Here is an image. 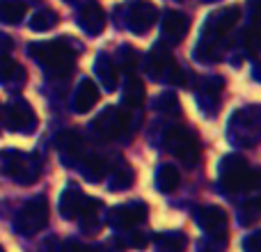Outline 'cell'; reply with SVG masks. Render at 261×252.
<instances>
[{
    "label": "cell",
    "instance_id": "obj_1",
    "mask_svg": "<svg viewBox=\"0 0 261 252\" xmlns=\"http://www.w3.org/2000/svg\"><path fill=\"white\" fill-rule=\"evenodd\" d=\"M239 18H241V7H236V5L216 9L202 28V39H199L197 48H195V58L202 60V62L220 60L222 51H225V37L239 23Z\"/></svg>",
    "mask_w": 261,
    "mask_h": 252
},
{
    "label": "cell",
    "instance_id": "obj_2",
    "mask_svg": "<svg viewBox=\"0 0 261 252\" xmlns=\"http://www.w3.org/2000/svg\"><path fill=\"white\" fill-rule=\"evenodd\" d=\"M30 55L46 69L50 78H67L76 67V51L67 39L37 41L30 46Z\"/></svg>",
    "mask_w": 261,
    "mask_h": 252
},
{
    "label": "cell",
    "instance_id": "obj_3",
    "mask_svg": "<svg viewBox=\"0 0 261 252\" xmlns=\"http://www.w3.org/2000/svg\"><path fill=\"white\" fill-rule=\"evenodd\" d=\"M220 184L227 193H248L257 188L259 174L250 167L243 154H227L220 161Z\"/></svg>",
    "mask_w": 261,
    "mask_h": 252
},
{
    "label": "cell",
    "instance_id": "obj_4",
    "mask_svg": "<svg viewBox=\"0 0 261 252\" xmlns=\"http://www.w3.org/2000/svg\"><path fill=\"white\" fill-rule=\"evenodd\" d=\"M165 149L170 154H174L181 163L186 165H195V163L202 158V144H199V138L193 129L188 126H172L165 133Z\"/></svg>",
    "mask_w": 261,
    "mask_h": 252
},
{
    "label": "cell",
    "instance_id": "obj_5",
    "mask_svg": "<svg viewBox=\"0 0 261 252\" xmlns=\"http://www.w3.org/2000/svg\"><path fill=\"white\" fill-rule=\"evenodd\" d=\"M48 222V202H46L44 195H37V197L28 199L21 209L14 216V230L21 236H35Z\"/></svg>",
    "mask_w": 261,
    "mask_h": 252
},
{
    "label": "cell",
    "instance_id": "obj_6",
    "mask_svg": "<svg viewBox=\"0 0 261 252\" xmlns=\"http://www.w3.org/2000/svg\"><path fill=\"white\" fill-rule=\"evenodd\" d=\"M261 135V115L257 106L241 108L229 122V138L236 147H254Z\"/></svg>",
    "mask_w": 261,
    "mask_h": 252
},
{
    "label": "cell",
    "instance_id": "obj_7",
    "mask_svg": "<svg viewBox=\"0 0 261 252\" xmlns=\"http://www.w3.org/2000/svg\"><path fill=\"white\" fill-rule=\"evenodd\" d=\"M147 71L153 81H161V83H176V85H186L188 83L190 73H186L184 69L176 64L174 55L170 51H165L163 46L153 48L149 53V60H147Z\"/></svg>",
    "mask_w": 261,
    "mask_h": 252
},
{
    "label": "cell",
    "instance_id": "obj_8",
    "mask_svg": "<svg viewBox=\"0 0 261 252\" xmlns=\"http://www.w3.org/2000/svg\"><path fill=\"white\" fill-rule=\"evenodd\" d=\"M3 172L18 184H35L39 179L41 163L37 154H21V152H7L3 156Z\"/></svg>",
    "mask_w": 261,
    "mask_h": 252
},
{
    "label": "cell",
    "instance_id": "obj_9",
    "mask_svg": "<svg viewBox=\"0 0 261 252\" xmlns=\"http://www.w3.org/2000/svg\"><path fill=\"white\" fill-rule=\"evenodd\" d=\"M92 129L106 140L122 138L124 131L128 129V113H124L117 106H108L96 115V119L92 122Z\"/></svg>",
    "mask_w": 261,
    "mask_h": 252
},
{
    "label": "cell",
    "instance_id": "obj_10",
    "mask_svg": "<svg viewBox=\"0 0 261 252\" xmlns=\"http://www.w3.org/2000/svg\"><path fill=\"white\" fill-rule=\"evenodd\" d=\"M156 18H158L156 5L147 3V0H135L126 9V21H128L126 28L130 32H135V35L149 32L153 28V23H156Z\"/></svg>",
    "mask_w": 261,
    "mask_h": 252
},
{
    "label": "cell",
    "instance_id": "obj_11",
    "mask_svg": "<svg viewBox=\"0 0 261 252\" xmlns=\"http://www.w3.org/2000/svg\"><path fill=\"white\" fill-rule=\"evenodd\" d=\"M5 124L12 131H16V133H32L37 126V115L28 101L16 99L5 110Z\"/></svg>",
    "mask_w": 261,
    "mask_h": 252
},
{
    "label": "cell",
    "instance_id": "obj_12",
    "mask_svg": "<svg viewBox=\"0 0 261 252\" xmlns=\"http://www.w3.org/2000/svg\"><path fill=\"white\" fill-rule=\"evenodd\" d=\"M147 218V204L144 202H126L119 204L110 211V225L117 227V230H133L135 225L144 222Z\"/></svg>",
    "mask_w": 261,
    "mask_h": 252
},
{
    "label": "cell",
    "instance_id": "obj_13",
    "mask_svg": "<svg viewBox=\"0 0 261 252\" xmlns=\"http://www.w3.org/2000/svg\"><path fill=\"white\" fill-rule=\"evenodd\" d=\"M222 92H225V81L220 76H206L199 81V87H197V99H199V106H202L206 113L216 115L218 106H220V99H222Z\"/></svg>",
    "mask_w": 261,
    "mask_h": 252
},
{
    "label": "cell",
    "instance_id": "obj_14",
    "mask_svg": "<svg viewBox=\"0 0 261 252\" xmlns=\"http://www.w3.org/2000/svg\"><path fill=\"white\" fill-rule=\"evenodd\" d=\"M197 222L206 234L211 236H227V213L220 207L206 204L197 211Z\"/></svg>",
    "mask_w": 261,
    "mask_h": 252
},
{
    "label": "cell",
    "instance_id": "obj_15",
    "mask_svg": "<svg viewBox=\"0 0 261 252\" xmlns=\"http://www.w3.org/2000/svg\"><path fill=\"white\" fill-rule=\"evenodd\" d=\"M85 202H87V195L83 193L76 184H67V188L62 190V195H60V204H58L60 216L67 218V220H78Z\"/></svg>",
    "mask_w": 261,
    "mask_h": 252
},
{
    "label": "cell",
    "instance_id": "obj_16",
    "mask_svg": "<svg viewBox=\"0 0 261 252\" xmlns=\"http://www.w3.org/2000/svg\"><path fill=\"white\" fill-rule=\"evenodd\" d=\"M78 23L81 28L87 32V35H101L106 28V12L99 3L90 0L81 7V16H78Z\"/></svg>",
    "mask_w": 261,
    "mask_h": 252
},
{
    "label": "cell",
    "instance_id": "obj_17",
    "mask_svg": "<svg viewBox=\"0 0 261 252\" xmlns=\"http://www.w3.org/2000/svg\"><path fill=\"white\" fill-rule=\"evenodd\" d=\"M101 99V92L96 87V83L92 78H83L76 87V94H73V110L76 113H90Z\"/></svg>",
    "mask_w": 261,
    "mask_h": 252
},
{
    "label": "cell",
    "instance_id": "obj_18",
    "mask_svg": "<svg viewBox=\"0 0 261 252\" xmlns=\"http://www.w3.org/2000/svg\"><path fill=\"white\" fill-rule=\"evenodd\" d=\"M188 28H190V21L186 14L167 12L165 16H163V39L170 41V44H179V41L186 37Z\"/></svg>",
    "mask_w": 261,
    "mask_h": 252
},
{
    "label": "cell",
    "instance_id": "obj_19",
    "mask_svg": "<svg viewBox=\"0 0 261 252\" xmlns=\"http://www.w3.org/2000/svg\"><path fill=\"white\" fill-rule=\"evenodd\" d=\"M58 144L69 158H76V161H83L87 156V147H85V138H83L78 131H64L58 138Z\"/></svg>",
    "mask_w": 261,
    "mask_h": 252
},
{
    "label": "cell",
    "instance_id": "obj_20",
    "mask_svg": "<svg viewBox=\"0 0 261 252\" xmlns=\"http://www.w3.org/2000/svg\"><path fill=\"white\" fill-rule=\"evenodd\" d=\"M94 73L99 76L101 85L106 90H115L117 87V64L108 53H101L94 62Z\"/></svg>",
    "mask_w": 261,
    "mask_h": 252
},
{
    "label": "cell",
    "instance_id": "obj_21",
    "mask_svg": "<svg viewBox=\"0 0 261 252\" xmlns=\"http://www.w3.org/2000/svg\"><path fill=\"white\" fill-rule=\"evenodd\" d=\"M0 83L3 85H23L25 83V69L9 55H0Z\"/></svg>",
    "mask_w": 261,
    "mask_h": 252
},
{
    "label": "cell",
    "instance_id": "obj_22",
    "mask_svg": "<svg viewBox=\"0 0 261 252\" xmlns=\"http://www.w3.org/2000/svg\"><path fill=\"white\" fill-rule=\"evenodd\" d=\"M153 245L158 252H184L186 236L181 232H158L153 234Z\"/></svg>",
    "mask_w": 261,
    "mask_h": 252
},
{
    "label": "cell",
    "instance_id": "obj_23",
    "mask_svg": "<svg viewBox=\"0 0 261 252\" xmlns=\"http://www.w3.org/2000/svg\"><path fill=\"white\" fill-rule=\"evenodd\" d=\"M28 12L25 0H0V21L7 26H16Z\"/></svg>",
    "mask_w": 261,
    "mask_h": 252
},
{
    "label": "cell",
    "instance_id": "obj_24",
    "mask_svg": "<svg viewBox=\"0 0 261 252\" xmlns=\"http://www.w3.org/2000/svg\"><path fill=\"white\" fill-rule=\"evenodd\" d=\"M144 83L140 81L135 73H130L126 85H124V106H128V108H140V106L144 104Z\"/></svg>",
    "mask_w": 261,
    "mask_h": 252
},
{
    "label": "cell",
    "instance_id": "obj_25",
    "mask_svg": "<svg viewBox=\"0 0 261 252\" xmlns=\"http://www.w3.org/2000/svg\"><path fill=\"white\" fill-rule=\"evenodd\" d=\"M83 177H85L87 181H101L106 177V172H108V163L103 161L101 156H94V154H90V156L83 158Z\"/></svg>",
    "mask_w": 261,
    "mask_h": 252
},
{
    "label": "cell",
    "instance_id": "obj_26",
    "mask_svg": "<svg viewBox=\"0 0 261 252\" xmlns=\"http://www.w3.org/2000/svg\"><path fill=\"white\" fill-rule=\"evenodd\" d=\"M181 184V174L176 167L172 165H161L158 167V174H156V186L161 193H174Z\"/></svg>",
    "mask_w": 261,
    "mask_h": 252
},
{
    "label": "cell",
    "instance_id": "obj_27",
    "mask_svg": "<svg viewBox=\"0 0 261 252\" xmlns=\"http://www.w3.org/2000/svg\"><path fill=\"white\" fill-rule=\"evenodd\" d=\"M58 21H60V16L55 9H41V12H37L35 16H32L30 28L35 32H48L58 26Z\"/></svg>",
    "mask_w": 261,
    "mask_h": 252
},
{
    "label": "cell",
    "instance_id": "obj_28",
    "mask_svg": "<svg viewBox=\"0 0 261 252\" xmlns=\"http://www.w3.org/2000/svg\"><path fill=\"white\" fill-rule=\"evenodd\" d=\"M133 181H135L133 170L122 163L119 167H115V170H113V177H110V186H108V188L113 190V193H115V190L119 193V190H126L128 186H133Z\"/></svg>",
    "mask_w": 261,
    "mask_h": 252
},
{
    "label": "cell",
    "instance_id": "obj_29",
    "mask_svg": "<svg viewBox=\"0 0 261 252\" xmlns=\"http://www.w3.org/2000/svg\"><path fill=\"white\" fill-rule=\"evenodd\" d=\"M140 58H138V51L130 48V46H124V48H119L117 58H115V64H117V69H122V71L126 73H133L135 67H138Z\"/></svg>",
    "mask_w": 261,
    "mask_h": 252
},
{
    "label": "cell",
    "instance_id": "obj_30",
    "mask_svg": "<svg viewBox=\"0 0 261 252\" xmlns=\"http://www.w3.org/2000/svg\"><path fill=\"white\" fill-rule=\"evenodd\" d=\"M156 108L161 113H170V110H179V101H176L174 94H163L161 99L156 101Z\"/></svg>",
    "mask_w": 261,
    "mask_h": 252
},
{
    "label": "cell",
    "instance_id": "obj_31",
    "mask_svg": "<svg viewBox=\"0 0 261 252\" xmlns=\"http://www.w3.org/2000/svg\"><path fill=\"white\" fill-rule=\"evenodd\" d=\"M259 218V207L257 202H250L248 207H245V211H241V220H243V225H254Z\"/></svg>",
    "mask_w": 261,
    "mask_h": 252
},
{
    "label": "cell",
    "instance_id": "obj_32",
    "mask_svg": "<svg viewBox=\"0 0 261 252\" xmlns=\"http://www.w3.org/2000/svg\"><path fill=\"white\" fill-rule=\"evenodd\" d=\"M243 41H245V48H248L250 55H257V28L250 26L243 35Z\"/></svg>",
    "mask_w": 261,
    "mask_h": 252
},
{
    "label": "cell",
    "instance_id": "obj_33",
    "mask_svg": "<svg viewBox=\"0 0 261 252\" xmlns=\"http://www.w3.org/2000/svg\"><path fill=\"white\" fill-rule=\"evenodd\" d=\"M126 245H130V248L142 250V248H147V245H149V236H147V234H142V232H135V234H128V236H126Z\"/></svg>",
    "mask_w": 261,
    "mask_h": 252
},
{
    "label": "cell",
    "instance_id": "obj_34",
    "mask_svg": "<svg viewBox=\"0 0 261 252\" xmlns=\"http://www.w3.org/2000/svg\"><path fill=\"white\" fill-rule=\"evenodd\" d=\"M243 252H261V234H250L243 241Z\"/></svg>",
    "mask_w": 261,
    "mask_h": 252
},
{
    "label": "cell",
    "instance_id": "obj_35",
    "mask_svg": "<svg viewBox=\"0 0 261 252\" xmlns=\"http://www.w3.org/2000/svg\"><path fill=\"white\" fill-rule=\"evenodd\" d=\"M60 252H94L90 245L85 243H76V241H67V243L60 248Z\"/></svg>",
    "mask_w": 261,
    "mask_h": 252
},
{
    "label": "cell",
    "instance_id": "obj_36",
    "mask_svg": "<svg viewBox=\"0 0 261 252\" xmlns=\"http://www.w3.org/2000/svg\"><path fill=\"white\" fill-rule=\"evenodd\" d=\"M12 48H14L12 37H7V35H3V32H0V55H9V53H12Z\"/></svg>",
    "mask_w": 261,
    "mask_h": 252
},
{
    "label": "cell",
    "instance_id": "obj_37",
    "mask_svg": "<svg viewBox=\"0 0 261 252\" xmlns=\"http://www.w3.org/2000/svg\"><path fill=\"white\" fill-rule=\"evenodd\" d=\"M0 119H3V110H0Z\"/></svg>",
    "mask_w": 261,
    "mask_h": 252
},
{
    "label": "cell",
    "instance_id": "obj_38",
    "mask_svg": "<svg viewBox=\"0 0 261 252\" xmlns=\"http://www.w3.org/2000/svg\"><path fill=\"white\" fill-rule=\"evenodd\" d=\"M0 252H3V250H0Z\"/></svg>",
    "mask_w": 261,
    "mask_h": 252
}]
</instances>
